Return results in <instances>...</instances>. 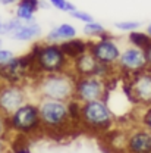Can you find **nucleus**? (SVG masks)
Instances as JSON below:
<instances>
[{"label":"nucleus","mask_w":151,"mask_h":153,"mask_svg":"<svg viewBox=\"0 0 151 153\" xmlns=\"http://www.w3.org/2000/svg\"><path fill=\"white\" fill-rule=\"evenodd\" d=\"M29 55L32 57L34 69L38 76L44 74L69 72L72 69V62L63 53L60 44L40 41L32 46Z\"/></svg>","instance_id":"obj_1"},{"label":"nucleus","mask_w":151,"mask_h":153,"mask_svg":"<svg viewBox=\"0 0 151 153\" xmlns=\"http://www.w3.org/2000/svg\"><path fill=\"white\" fill-rule=\"evenodd\" d=\"M76 76L69 72L60 74H44L37 76L35 81V93L38 99H53L69 102L74 99Z\"/></svg>","instance_id":"obj_2"},{"label":"nucleus","mask_w":151,"mask_h":153,"mask_svg":"<svg viewBox=\"0 0 151 153\" xmlns=\"http://www.w3.org/2000/svg\"><path fill=\"white\" fill-rule=\"evenodd\" d=\"M37 103L43 131L63 133L74 128V124L69 118L68 102L53 100V99H38Z\"/></svg>","instance_id":"obj_3"},{"label":"nucleus","mask_w":151,"mask_h":153,"mask_svg":"<svg viewBox=\"0 0 151 153\" xmlns=\"http://www.w3.org/2000/svg\"><path fill=\"white\" fill-rule=\"evenodd\" d=\"M81 125L87 130L106 133L110 131L114 125V114L109 102L101 99L81 106Z\"/></svg>","instance_id":"obj_4"},{"label":"nucleus","mask_w":151,"mask_h":153,"mask_svg":"<svg viewBox=\"0 0 151 153\" xmlns=\"http://www.w3.org/2000/svg\"><path fill=\"white\" fill-rule=\"evenodd\" d=\"M7 122H9L10 133H18L25 137L43 131L38 103L32 100L24 103L12 115H9Z\"/></svg>","instance_id":"obj_5"},{"label":"nucleus","mask_w":151,"mask_h":153,"mask_svg":"<svg viewBox=\"0 0 151 153\" xmlns=\"http://www.w3.org/2000/svg\"><path fill=\"white\" fill-rule=\"evenodd\" d=\"M123 93L135 106L148 108L151 106V71H144L131 78H125Z\"/></svg>","instance_id":"obj_6"},{"label":"nucleus","mask_w":151,"mask_h":153,"mask_svg":"<svg viewBox=\"0 0 151 153\" xmlns=\"http://www.w3.org/2000/svg\"><path fill=\"white\" fill-rule=\"evenodd\" d=\"M107 93H109L107 79H103L95 75H85L75 78L74 99L78 100L79 103H88V102L106 99Z\"/></svg>","instance_id":"obj_7"},{"label":"nucleus","mask_w":151,"mask_h":153,"mask_svg":"<svg viewBox=\"0 0 151 153\" xmlns=\"http://www.w3.org/2000/svg\"><path fill=\"white\" fill-rule=\"evenodd\" d=\"M88 52L94 56L98 63L116 68V63L122 53V47L119 46V41L116 40V37L107 33L97 40H90Z\"/></svg>","instance_id":"obj_8"},{"label":"nucleus","mask_w":151,"mask_h":153,"mask_svg":"<svg viewBox=\"0 0 151 153\" xmlns=\"http://www.w3.org/2000/svg\"><path fill=\"white\" fill-rule=\"evenodd\" d=\"M148 69L145 52L142 49L128 46L122 49V53L119 56V60L116 63V72H119L125 78H131L133 75H138Z\"/></svg>","instance_id":"obj_9"},{"label":"nucleus","mask_w":151,"mask_h":153,"mask_svg":"<svg viewBox=\"0 0 151 153\" xmlns=\"http://www.w3.org/2000/svg\"><path fill=\"white\" fill-rule=\"evenodd\" d=\"M28 88L24 84L1 82L0 84V112L6 116L12 115L24 103L29 102Z\"/></svg>","instance_id":"obj_10"},{"label":"nucleus","mask_w":151,"mask_h":153,"mask_svg":"<svg viewBox=\"0 0 151 153\" xmlns=\"http://www.w3.org/2000/svg\"><path fill=\"white\" fill-rule=\"evenodd\" d=\"M31 72H35L31 55L27 56H15V59L6 66L0 68V78L3 82L24 84Z\"/></svg>","instance_id":"obj_11"},{"label":"nucleus","mask_w":151,"mask_h":153,"mask_svg":"<svg viewBox=\"0 0 151 153\" xmlns=\"http://www.w3.org/2000/svg\"><path fill=\"white\" fill-rule=\"evenodd\" d=\"M125 153H151V131L142 125H136L123 135Z\"/></svg>","instance_id":"obj_12"},{"label":"nucleus","mask_w":151,"mask_h":153,"mask_svg":"<svg viewBox=\"0 0 151 153\" xmlns=\"http://www.w3.org/2000/svg\"><path fill=\"white\" fill-rule=\"evenodd\" d=\"M43 34V28L37 21L32 22H22L19 21L16 28L12 31V34L9 37L15 41H21V43H27V41H32L38 38Z\"/></svg>","instance_id":"obj_13"},{"label":"nucleus","mask_w":151,"mask_h":153,"mask_svg":"<svg viewBox=\"0 0 151 153\" xmlns=\"http://www.w3.org/2000/svg\"><path fill=\"white\" fill-rule=\"evenodd\" d=\"M78 36V30L72 24H68V22H63V24H59L55 25L44 38V41L47 43H53V44H62L63 41H68V40H72L76 38Z\"/></svg>","instance_id":"obj_14"},{"label":"nucleus","mask_w":151,"mask_h":153,"mask_svg":"<svg viewBox=\"0 0 151 153\" xmlns=\"http://www.w3.org/2000/svg\"><path fill=\"white\" fill-rule=\"evenodd\" d=\"M60 49L63 50V53L66 55V57L74 62L79 56L85 55L90 49V40H84V38H72L68 41H63L60 44Z\"/></svg>","instance_id":"obj_15"},{"label":"nucleus","mask_w":151,"mask_h":153,"mask_svg":"<svg viewBox=\"0 0 151 153\" xmlns=\"http://www.w3.org/2000/svg\"><path fill=\"white\" fill-rule=\"evenodd\" d=\"M40 10V0H18L15 4V18L22 22L35 21V13Z\"/></svg>","instance_id":"obj_16"},{"label":"nucleus","mask_w":151,"mask_h":153,"mask_svg":"<svg viewBox=\"0 0 151 153\" xmlns=\"http://www.w3.org/2000/svg\"><path fill=\"white\" fill-rule=\"evenodd\" d=\"M128 43L129 46H133V47H138V49H142L145 50L151 43V38L148 37V34L145 31H132L128 34Z\"/></svg>","instance_id":"obj_17"},{"label":"nucleus","mask_w":151,"mask_h":153,"mask_svg":"<svg viewBox=\"0 0 151 153\" xmlns=\"http://www.w3.org/2000/svg\"><path fill=\"white\" fill-rule=\"evenodd\" d=\"M109 31L106 30V27L97 21H93L90 24H84L82 27V34L87 36L88 38H93V40H97V38L103 37L104 34H107Z\"/></svg>","instance_id":"obj_18"},{"label":"nucleus","mask_w":151,"mask_h":153,"mask_svg":"<svg viewBox=\"0 0 151 153\" xmlns=\"http://www.w3.org/2000/svg\"><path fill=\"white\" fill-rule=\"evenodd\" d=\"M114 28L122 31V33H132V31H138L141 28V22L139 21H119L114 22Z\"/></svg>","instance_id":"obj_19"},{"label":"nucleus","mask_w":151,"mask_h":153,"mask_svg":"<svg viewBox=\"0 0 151 153\" xmlns=\"http://www.w3.org/2000/svg\"><path fill=\"white\" fill-rule=\"evenodd\" d=\"M47 1H49L50 6H53L55 9L62 10V12H68V13H71V12H74V10L78 9L72 1H68V0H47Z\"/></svg>","instance_id":"obj_20"},{"label":"nucleus","mask_w":151,"mask_h":153,"mask_svg":"<svg viewBox=\"0 0 151 153\" xmlns=\"http://www.w3.org/2000/svg\"><path fill=\"white\" fill-rule=\"evenodd\" d=\"M69 15H71L74 19H76V21L82 22V24H90V22L95 21L94 16H93L91 13H88V12H85V10H79V9H76V10H74V12H71Z\"/></svg>","instance_id":"obj_21"},{"label":"nucleus","mask_w":151,"mask_h":153,"mask_svg":"<svg viewBox=\"0 0 151 153\" xmlns=\"http://www.w3.org/2000/svg\"><path fill=\"white\" fill-rule=\"evenodd\" d=\"M139 125H142L144 128H147L151 131V106L148 108H142V114L139 116Z\"/></svg>","instance_id":"obj_22"},{"label":"nucleus","mask_w":151,"mask_h":153,"mask_svg":"<svg viewBox=\"0 0 151 153\" xmlns=\"http://www.w3.org/2000/svg\"><path fill=\"white\" fill-rule=\"evenodd\" d=\"M15 59V53L9 49H0V68L6 66L7 63H10L12 60Z\"/></svg>","instance_id":"obj_23"},{"label":"nucleus","mask_w":151,"mask_h":153,"mask_svg":"<svg viewBox=\"0 0 151 153\" xmlns=\"http://www.w3.org/2000/svg\"><path fill=\"white\" fill-rule=\"evenodd\" d=\"M9 133H10V128L7 122V116L0 112V138H6Z\"/></svg>","instance_id":"obj_24"},{"label":"nucleus","mask_w":151,"mask_h":153,"mask_svg":"<svg viewBox=\"0 0 151 153\" xmlns=\"http://www.w3.org/2000/svg\"><path fill=\"white\" fill-rule=\"evenodd\" d=\"M145 52V57H147V65H148V71H151V43L150 46L144 50Z\"/></svg>","instance_id":"obj_25"},{"label":"nucleus","mask_w":151,"mask_h":153,"mask_svg":"<svg viewBox=\"0 0 151 153\" xmlns=\"http://www.w3.org/2000/svg\"><path fill=\"white\" fill-rule=\"evenodd\" d=\"M7 140L6 138H0V153H7Z\"/></svg>","instance_id":"obj_26"},{"label":"nucleus","mask_w":151,"mask_h":153,"mask_svg":"<svg viewBox=\"0 0 151 153\" xmlns=\"http://www.w3.org/2000/svg\"><path fill=\"white\" fill-rule=\"evenodd\" d=\"M18 0H0V4L1 6H12V4H16Z\"/></svg>","instance_id":"obj_27"},{"label":"nucleus","mask_w":151,"mask_h":153,"mask_svg":"<svg viewBox=\"0 0 151 153\" xmlns=\"http://www.w3.org/2000/svg\"><path fill=\"white\" fill-rule=\"evenodd\" d=\"M145 33H147V34H148V37L151 38V22L147 25V27H145Z\"/></svg>","instance_id":"obj_28"},{"label":"nucleus","mask_w":151,"mask_h":153,"mask_svg":"<svg viewBox=\"0 0 151 153\" xmlns=\"http://www.w3.org/2000/svg\"><path fill=\"white\" fill-rule=\"evenodd\" d=\"M1 44H3V40H1V37H0V49H1Z\"/></svg>","instance_id":"obj_29"},{"label":"nucleus","mask_w":151,"mask_h":153,"mask_svg":"<svg viewBox=\"0 0 151 153\" xmlns=\"http://www.w3.org/2000/svg\"><path fill=\"white\" fill-rule=\"evenodd\" d=\"M1 24H3V19L0 18V28H1Z\"/></svg>","instance_id":"obj_30"}]
</instances>
